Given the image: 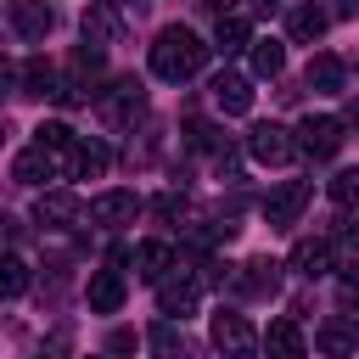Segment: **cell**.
Listing matches in <instances>:
<instances>
[{
  "instance_id": "obj_1",
  "label": "cell",
  "mask_w": 359,
  "mask_h": 359,
  "mask_svg": "<svg viewBox=\"0 0 359 359\" xmlns=\"http://www.w3.org/2000/svg\"><path fill=\"white\" fill-rule=\"evenodd\" d=\"M202 67H208V45H202L191 28H163V34L151 39V73H157V79L180 84V79H196Z\"/></svg>"
},
{
  "instance_id": "obj_2",
  "label": "cell",
  "mask_w": 359,
  "mask_h": 359,
  "mask_svg": "<svg viewBox=\"0 0 359 359\" xmlns=\"http://www.w3.org/2000/svg\"><path fill=\"white\" fill-rule=\"evenodd\" d=\"M292 140H297V151H303V157L325 163V157H337V151H342V118H331V112H309V118L292 129Z\"/></svg>"
},
{
  "instance_id": "obj_3",
  "label": "cell",
  "mask_w": 359,
  "mask_h": 359,
  "mask_svg": "<svg viewBox=\"0 0 359 359\" xmlns=\"http://www.w3.org/2000/svg\"><path fill=\"white\" fill-rule=\"evenodd\" d=\"M213 348H219L224 359H252V353H258V337H252L247 314L219 309V314H213Z\"/></svg>"
},
{
  "instance_id": "obj_4",
  "label": "cell",
  "mask_w": 359,
  "mask_h": 359,
  "mask_svg": "<svg viewBox=\"0 0 359 359\" xmlns=\"http://www.w3.org/2000/svg\"><path fill=\"white\" fill-rule=\"evenodd\" d=\"M309 196H314V191H309V180H286V185H280V191H275V196L264 202V219H269L275 230H292V224L303 219Z\"/></svg>"
},
{
  "instance_id": "obj_5",
  "label": "cell",
  "mask_w": 359,
  "mask_h": 359,
  "mask_svg": "<svg viewBox=\"0 0 359 359\" xmlns=\"http://www.w3.org/2000/svg\"><path fill=\"white\" fill-rule=\"evenodd\" d=\"M247 151H252L258 163H269V168H280V163H292V151H297V140H292V129H280V123H258V129L247 135Z\"/></svg>"
},
{
  "instance_id": "obj_6",
  "label": "cell",
  "mask_w": 359,
  "mask_h": 359,
  "mask_svg": "<svg viewBox=\"0 0 359 359\" xmlns=\"http://www.w3.org/2000/svg\"><path fill=\"white\" fill-rule=\"evenodd\" d=\"M107 163H112V151H107L101 140H73V146L62 151L67 180H101V174H107Z\"/></svg>"
},
{
  "instance_id": "obj_7",
  "label": "cell",
  "mask_w": 359,
  "mask_h": 359,
  "mask_svg": "<svg viewBox=\"0 0 359 359\" xmlns=\"http://www.w3.org/2000/svg\"><path fill=\"white\" fill-rule=\"evenodd\" d=\"M314 348H320L325 359H348V353H359V320H348V314H331V320L314 331Z\"/></svg>"
},
{
  "instance_id": "obj_8",
  "label": "cell",
  "mask_w": 359,
  "mask_h": 359,
  "mask_svg": "<svg viewBox=\"0 0 359 359\" xmlns=\"http://www.w3.org/2000/svg\"><path fill=\"white\" fill-rule=\"evenodd\" d=\"M135 213H140V196H135V191H101V196L90 202V224H107V230L135 224Z\"/></svg>"
},
{
  "instance_id": "obj_9",
  "label": "cell",
  "mask_w": 359,
  "mask_h": 359,
  "mask_svg": "<svg viewBox=\"0 0 359 359\" xmlns=\"http://www.w3.org/2000/svg\"><path fill=\"white\" fill-rule=\"evenodd\" d=\"M11 28H17L22 39H34V45H39V39L56 28V11H50L45 0H11Z\"/></svg>"
},
{
  "instance_id": "obj_10",
  "label": "cell",
  "mask_w": 359,
  "mask_h": 359,
  "mask_svg": "<svg viewBox=\"0 0 359 359\" xmlns=\"http://www.w3.org/2000/svg\"><path fill=\"white\" fill-rule=\"evenodd\" d=\"M79 28H84V45H95V50H107V45H118V11L112 6H84V17H79Z\"/></svg>"
},
{
  "instance_id": "obj_11",
  "label": "cell",
  "mask_w": 359,
  "mask_h": 359,
  "mask_svg": "<svg viewBox=\"0 0 359 359\" xmlns=\"http://www.w3.org/2000/svg\"><path fill=\"white\" fill-rule=\"evenodd\" d=\"M123 297H129V286H123L118 269H95V275H90V309H95V314H118Z\"/></svg>"
},
{
  "instance_id": "obj_12",
  "label": "cell",
  "mask_w": 359,
  "mask_h": 359,
  "mask_svg": "<svg viewBox=\"0 0 359 359\" xmlns=\"http://www.w3.org/2000/svg\"><path fill=\"white\" fill-rule=\"evenodd\" d=\"M168 269H174V252H168V241H140V247H135V275H140V280L163 286V280H168Z\"/></svg>"
},
{
  "instance_id": "obj_13",
  "label": "cell",
  "mask_w": 359,
  "mask_h": 359,
  "mask_svg": "<svg viewBox=\"0 0 359 359\" xmlns=\"http://www.w3.org/2000/svg\"><path fill=\"white\" fill-rule=\"evenodd\" d=\"M264 353H269V359H303V353H309V342H303L297 320H275V325L264 331Z\"/></svg>"
},
{
  "instance_id": "obj_14",
  "label": "cell",
  "mask_w": 359,
  "mask_h": 359,
  "mask_svg": "<svg viewBox=\"0 0 359 359\" xmlns=\"http://www.w3.org/2000/svg\"><path fill=\"white\" fill-rule=\"evenodd\" d=\"M292 269L309 275V280L325 275V269H331V241H325V236H303V241L292 247Z\"/></svg>"
},
{
  "instance_id": "obj_15",
  "label": "cell",
  "mask_w": 359,
  "mask_h": 359,
  "mask_svg": "<svg viewBox=\"0 0 359 359\" xmlns=\"http://www.w3.org/2000/svg\"><path fill=\"white\" fill-rule=\"evenodd\" d=\"M213 107H219V112H247V107H252V84H247L241 73H219V79H213Z\"/></svg>"
},
{
  "instance_id": "obj_16",
  "label": "cell",
  "mask_w": 359,
  "mask_h": 359,
  "mask_svg": "<svg viewBox=\"0 0 359 359\" xmlns=\"http://www.w3.org/2000/svg\"><path fill=\"white\" fill-rule=\"evenodd\" d=\"M17 185H45V180H56V151H45V146H28L22 157H17Z\"/></svg>"
},
{
  "instance_id": "obj_17",
  "label": "cell",
  "mask_w": 359,
  "mask_h": 359,
  "mask_svg": "<svg viewBox=\"0 0 359 359\" xmlns=\"http://www.w3.org/2000/svg\"><path fill=\"white\" fill-rule=\"evenodd\" d=\"M34 219L50 224V230H56V224H73V219H79V196H73V191H45V196L34 202Z\"/></svg>"
},
{
  "instance_id": "obj_18",
  "label": "cell",
  "mask_w": 359,
  "mask_h": 359,
  "mask_svg": "<svg viewBox=\"0 0 359 359\" xmlns=\"http://www.w3.org/2000/svg\"><path fill=\"white\" fill-rule=\"evenodd\" d=\"M309 90H325V95H337L342 90V79H348V67H342V56H331V50H320L314 62H309Z\"/></svg>"
},
{
  "instance_id": "obj_19",
  "label": "cell",
  "mask_w": 359,
  "mask_h": 359,
  "mask_svg": "<svg viewBox=\"0 0 359 359\" xmlns=\"http://www.w3.org/2000/svg\"><path fill=\"white\" fill-rule=\"evenodd\" d=\"M17 84H22V95H56V67L45 62V56H28L22 67H17Z\"/></svg>"
},
{
  "instance_id": "obj_20",
  "label": "cell",
  "mask_w": 359,
  "mask_h": 359,
  "mask_svg": "<svg viewBox=\"0 0 359 359\" xmlns=\"http://www.w3.org/2000/svg\"><path fill=\"white\" fill-rule=\"evenodd\" d=\"M146 342H151V353H157V359H191V342H185V331H180L174 320H157Z\"/></svg>"
},
{
  "instance_id": "obj_21",
  "label": "cell",
  "mask_w": 359,
  "mask_h": 359,
  "mask_svg": "<svg viewBox=\"0 0 359 359\" xmlns=\"http://www.w3.org/2000/svg\"><path fill=\"white\" fill-rule=\"evenodd\" d=\"M157 303H163L168 320H174V314L185 320V314L196 309V280H163V286H157Z\"/></svg>"
},
{
  "instance_id": "obj_22",
  "label": "cell",
  "mask_w": 359,
  "mask_h": 359,
  "mask_svg": "<svg viewBox=\"0 0 359 359\" xmlns=\"http://www.w3.org/2000/svg\"><path fill=\"white\" fill-rule=\"evenodd\" d=\"M325 22H331V17H325L320 6H292V17H286V34L309 45V39H320V34H325Z\"/></svg>"
},
{
  "instance_id": "obj_23",
  "label": "cell",
  "mask_w": 359,
  "mask_h": 359,
  "mask_svg": "<svg viewBox=\"0 0 359 359\" xmlns=\"http://www.w3.org/2000/svg\"><path fill=\"white\" fill-rule=\"evenodd\" d=\"M101 112H107V123H129V118L140 112V84H135V79H118V95L101 101Z\"/></svg>"
},
{
  "instance_id": "obj_24",
  "label": "cell",
  "mask_w": 359,
  "mask_h": 359,
  "mask_svg": "<svg viewBox=\"0 0 359 359\" xmlns=\"http://www.w3.org/2000/svg\"><path fill=\"white\" fill-rule=\"evenodd\" d=\"M286 67V45L280 39H252V73L258 79H275Z\"/></svg>"
},
{
  "instance_id": "obj_25",
  "label": "cell",
  "mask_w": 359,
  "mask_h": 359,
  "mask_svg": "<svg viewBox=\"0 0 359 359\" xmlns=\"http://www.w3.org/2000/svg\"><path fill=\"white\" fill-rule=\"evenodd\" d=\"M213 39H219V50H247V45H252V22L230 11V17H219V34H213Z\"/></svg>"
},
{
  "instance_id": "obj_26",
  "label": "cell",
  "mask_w": 359,
  "mask_h": 359,
  "mask_svg": "<svg viewBox=\"0 0 359 359\" xmlns=\"http://www.w3.org/2000/svg\"><path fill=\"white\" fill-rule=\"evenodd\" d=\"M28 292V264L17 252H0V297H22Z\"/></svg>"
},
{
  "instance_id": "obj_27",
  "label": "cell",
  "mask_w": 359,
  "mask_h": 359,
  "mask_svg": "<svg viewBox=\"0 0 359 359\" xmlns=\"http://www.w3.org/2000/svg\"><path fill=\"white\" fill-rule=\"evenodd\" d=\"M185 140H191L196 151H224V129L208 123V118H185Z\"/></svg>"
},
{
  "instance_id": "obj_28",
  "label": "cell",
  "mask_w": 359,
  "mask_h": 359,
  "mask_svg": "<svg viewBox=\"0 0 359 359\" xmlns=\"http://www.w3.org/2000/svg\"><path fill=\"white\" fill-rule=\"evenodd\" d=\"M331 202L337 208H359V168H337L331 174Z\"/></svg>"
},
{
  "instance_id": "obj_29",
  "label": "cell",
  "mask_w": 359,
  "mask_h": 359,
  "mask_svg": "<svg viewBox=\"0 0 359 359\" xmlns=\"http://www.w3.org/2000/svg\"><path fill=\"white\" fill-rule=\"evenodd\" d=\"M73 140H79V135H73V129H67V123H56V118H50V123H39V129H34V146H45V151H67V146H73Z\"/></svg>"
},
{
  "instance_id": "obj_30",
  "label": "cell",
  "mask_w": 359,
  "mask_h": 359,
  "mask_svg": "<svg viewBox=\"0 0 359 359\" xmlns=\"http://www.w3.org/2000/svg\"><path fill=\"white\" fill-rule=\"evenodd\" d=\"M247 275H241V286L247 292H275V264L269 258H252V264H241Z\"/></svg>"
},
{
  "instance_id": "obj_31",
  "label": "cell",
  "mask_w": 359,
  "mask_h": 359,
  "mask_svg": "<svg viewBox=\"0 0 359 359\" xmlns=\"http://www.w3.org/2000/svg\"><path fill=\"white\" fill-rule=\"evenodd\" d=\"M342 297H348V303H359V258L342 269Z\"/></svg>"
},
{
  "instance_id": "obj_32",
  "label": "cell",
  "mask_w": 359,
  "mask_h": 359,
  "mask_svg": "<svg viewBox=\"0 0 359 359\" xmlns=\"http://www.w3.org/2000/svg\"><path fill=\"white\" fill-rule=\"evenodd\" d=\"M157 213H163V219H174V213H185V196H174V191H163V196H157Z\"/></svg>"
},
{
  "instance_id": "obj_33",
  "label": "cell",
  "mask_w": 359,
  "mask_h": 359,
  "mask_svg": "<svg viewBox=\"0 0 359 359\" xmlns=\"http://www.w3.org/2000/svg\"><path fill=\"white\" fill-rule=\"evenodd\" d=\"M62 353H67V331H56V337L39 348V359H62Z\"/></svg>"
},
{
  "instance_id": "obj_34",
  "label": "cell",
  "mask_w": 359,
  "mask_h": 359,
  "mask_svg": "<svg viewBox=\"0 0 359 359\" xmlns=\"http://www.w3.org/2000/svg\"><path fill=\"white\" fill-rule=\"evenodd\" d=\"M11 84H17V67H11V62H6V56H0V101H6V95H11Z\"/></svg>"
},
{
  "instance_id": "obj_35",
  "label": "cell",
  "mask_w": 359,
  "mask_h": 359,
  "mask_svg": "<svg viewBox=\"0 0 359 359\" xmlns=\"http://www.w3.org/2000/svg\"><path fill=\"white\" fill-rule=\"evenodd\" d=\"M337 236H342V241H348V247H353V252H359V219H348V224H342V230H337Z\"/></svg>"
},
{
  "instance_id": "obj_36",
  "label": "cell",
  "mask_w": 359,
  "mask_h": 359,
  "mask_svg": "<svg viewBox=\"0 0 359 359\" xmlns=\"http://www.w3.org/2000/svg\"><path fill=\"white\" fill-rule=\"evenodd\" d=\"M252 11H258V17H269V11H280V0H252Z\"/></svg>"
},
{
  "instance_id": "obj_37",
  "label": "cell",
  "mask_w": 359,
  "mask_h": 359,
  "mask_svg": "<svg viewBox=\"0 0 359 359\" xmlns=\"http://www.w3.org/2000/svg\"><path fill=\"white\" fill-rule=\"evenodd\" d=\"M0 146H6V129H0Z\"/></svg>"
}]
</instances>
